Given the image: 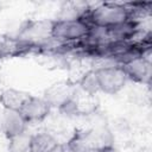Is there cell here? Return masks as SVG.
I'll return each mask as SVG.
<instances>
[{"label": "cell", "mask_w": 152, "mask_h": 152, "mask_svg": "<svg viewBox=\"0 0 152 152\" xmlns=\"http://www.w3.org/2000/svg\"><path fill=\"white\" fill-rule=\"evenodd\" d=\"M8 152H32L31 134L26 132L8 139Z\"/></svg>", "instance_id": "cell-14"}, {"label": "cell", "mask_w": 152, "mask_h": 152, "mask_svg": "<svg viewBox=\"0 0 152 152\" xmlns=\"http://www.w3.org/2000/svg\"><path fill=\"white\" fill-rule=\"evenodd\" d=\"M27 122L19 110H11L2 108L0 110V133L7 139L17 137L26 132Z\"/></svg>", "instance_id": "cell-9"}, {"label": "cell", "mask_w": 152, "mask_h": 152, "mask_svg": "<svg viewBox=\"0 0 152 152\" xmlns=\"http://www.w3.org/2000/svg\"><path fill=\"white\" fill-rule=\"evenodd\" d=\"M66 142L71 146L95 152H114V137L107 126L78 129Z\"/></svg>", "instance_id": "cell-2"}, {"label": "cell", "mask_w": 152, "mask_h": 152, "mask_svg": "<svg viewBox=\"0 0 152 152\" xmlns=\"http://www.w3.org/2000/svg\"><path fill=\"white\" fill-rule=\"evenodd\" d=\"M127 77V80L133 81L135 83L148 84L151 80V62L146 56H140L133 58L120 65Z\"/></svg>", "instance_id": "cell-8"}, {"label": "cell", "mask_w": 152, "mask_h": 152, "mask_svg": "<svg viewBox=\"0 0 152 152\" xmlns=\"http://www.w3.org/2000/svg\"><path fill=\"white\" fill-rule=\"evenodd\" d=\"M77 87L89 94V95H96L100 89H99V83H97V78H96V72L95 69H90L88 70L77 82Z\"/></svg>", "instance_id": "cell-13"}, {"label": "cell", "mask_w": 152, "mask_h": 152, "mask_svg": "<svg viewBox=\"0 0 152 152\" xmlns=\"http://www.w3.org/2000/svg\"><path fill=\"white\" fill-rule=\"evenodd\" d=\"M52 24L53 20L48 19L28 20L23 25L17 37L24 42L43 46L44 43L52 40Z\"/></svg>", "instance_id": "cell-5"}, {"label": "cell", "mask_w": 152, "mask_h": 152, "mask_svg": "<svg viewBox=\"0 0 152 152\" xmlns=\"http://www.w3.org/2000/svg\"><path fill=\"white\" fill-rule=\"evenodd\" d=\"M61 151L62 152H95V151H90V150H86V148H80V147L71 146L68 142L61 144Z\"/></svg>", "instance_id": "cell-15"}, {"label": "cell", "mask_w": 152, "mask_h": 152, "mask_svg": "<svg viewBox=\"0 0 152 152\" xmlns=\"http://www.w3.org/2000/svg\"><path fill=\"white\" fill-rule=\"evenodd\" d=\"M31 94L15 88H7L0 93V104L5 109L20 110Z\"/></svg>", "instance_id": "cell-11"}, {"label": "cell", "mask_w": 152, "mask_h": 152, "mask_svg": "<svg viewBox=\"0 0 152 152\" xmlns=\"http://www.w3.org/2000/svg\"><path fill=\"white\" fill-rule=\"evenodd\" d=\"M134 8L132 4L103 2L95 7H89L84 20L91 27L110 28L134 18Z\"/></svg>", "instance_id": "cell-1"}, {"label": "cell", "mask_w": 152, "mask_h": 152, "mask_svg": "<svg viewBox=\"0 0 152 152\" xmlns=\"http://www.w3.org/2000/svg\"><path fill=\"white\" fill-rule=\"evenodd\" d=\"M97 108L99 101L95 97V95H89L77 87L70 101L64 107H62L59 112L68 116H86L95 114Z\"/></svg>", "instance_id": "cell-6"}, {"label": "cell", "mask_w": 152, "mask_h": 152, "mask_svg": "<svg viewBox=\"0 0 152 152\" xmlns=\"http://www.w3.org/2000/svg\"><path fill=\"white\" fill-rule=\"evenodd\" d=\"M59 145L61 144L57 141V139L48 132L31 134L32 152H53L59 147Z\"/></svg>", "instance_id": "cell-12"}, {"label": "cell", "mask_w": 152, "mask_h": 152, "mask_svg": "<svg viewBox=\"0 0 152 152\" xmlns=\"http://www.w3.org/2000/svg\"><path fill=\"white\" fill-rule=\"evenodd\" d=\"M51 109L52 108L43 99V96L38 97V96L30 95V97L25 101V103L23 104L19 112L23 115V118L26 120V122L31 124V122L43 121L45 118H48Z\"/></svg>", "instance_id": "cell-10"}, {"label": "cell", "mask_w": 152, "mask_h": 152, "mask_svg": "<svg viewBox=\"0 0 152 152\" xmlns=\"http://www.w3.org/2000/svg\"><path fill=\"white\" fill-rule=\"evenodd\" d=\"M53 152H62V151H61V145H59V147H58L56 151H53Z\"/></svg>", "instance_id": "cell-16"}, {"label": "cell", "mask_w": 152, "mask_h": 152, "mask_svg": "<svg viewBox=\"0 0 152 152\" xmlns=\"http://www.w3.org/2000/svg\"><path fill=\"white\" fill-rule=\"evenodd\" d=\"M1 83H2V77H1V74H0V86H1Z\"/></svg>", "instance_id": "cell-17"}, {"label": "cell", "mask_w": 152, "mask_h": 152, "mask_svg": "<svg viewBox=\"0 0 152 152\" xmlns=\"http://www.w3.org/2000/svg\"><path fill=\"white\" fill-rule=\"evenodd\" d=\"M91 26L84 19H55L52 24V40L61 44L81 42L89 36Z\"/></svg>", "instance_id": "cell-3"}, {"label": "cell", "mask_w": 152, "mask_h": 152, "mask_svg": "<svg viewBox=\"0 0 152 152\" xmlns=\"http://www.w3.org/2000/svg\"><path fill=\"white\" fill-rule=\"evenodd\" d=\"M100 91L114 95L124 89L127 77L120 65H107L94 68Z\"/></svg>", "instance_id": "cell-4"}, {"label": "cell", "mask_w": 152, "mask_h": 152, "mask_svg": "<svg viewBox=\"0 0 152 152\" xmlns=\"http://www.w3.org/2000/svg\"><path fill=\"white\" fill-rule=\"evenodd\" d=\"M76 89H77V83L69 80L59 81L51 84L44 90L43 99L50 104L51 108H57L59 110L70 101Z\"/></svg>", "instance_id": "cell-7"}]
</instances>
